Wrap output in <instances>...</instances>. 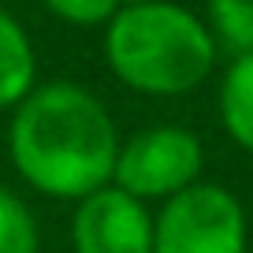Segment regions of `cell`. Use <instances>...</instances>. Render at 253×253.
<instances>
[{
    "mask_svg": "<svg viewBox=\"0 0 253 253\" xmlns=\"http://www.w3.org/2000/svg\"><path fill=\"white\" fill-rule=\"evenodd\" d=\"M11 160L30 186L56 198H86L116 168V130L86 89L56 82L19 104Z\"/></svg>",
    "mask_w": 253,
    "mask_h": 253,
    "instance_id": "6da1fadb",
    "label": "cell"
},
{
    "mask_svg": "<svg viewBox=\"0 0 253 253\" xmlns=\"http://www.w3.org/2000/svg\"><path fill=\"white\" fill-rule=\"evenodd\" d=\"M104 52L126 86L142 93H186L209 75L216 48L190 11L142 0L116 11Z\"/></svg>",
    "mask_w": 253,
    "mask_h": 253,
    "instance_id": "7a4b0ae2",
    "label": "cell"
},
{
    "mask_svg": "<svg viewBox=\"0 0 253 253\" xmlns=\"http://www.w3.org/2000/svg\"><path fill=\"white\" fill-rule=\"evenodd\" d=\"M153 253H246L242 205L220 186L179 190L160 212Z\"/></svg>",
    "mask_w": 253,
    "mask_h": 253,
    "instance_id": "3957f363",
    "label": "cell"
},
{
    "mask_svg": "<svg viewBox=\"0 0 253 253\" xmlns=\"http://www.w3.org/2000/svg\"><path fill=\"white\" fill-rule=\"evenodd\" d=\"M116 179L134 198H157V194H179L201 171V145L190 130L179 126H157L145 130L123 153H116Z\"/></svg>",
    "mask_w": 253,
    "mask_h": 253,
    "instance_id": "277c9868",
    "label": "cell"
},
{
    "mask_svg": "<svg viewBox=\"0 0 253 253\" xmlns=\"http://www.w3.org/2000/svg\"><path fill=\"white\" fill-rule=\"evenodd\" d=\"M79 253H153V227L145 209L126 190H93L75 216Z\"/></svg>",
    "mask_w": 253,
    "mask_h": 253,
    "instance_id": "5b68a950",
    "label": "cell"
},
{
    "mask_svg": "<svg viewBox=\"0 0 253 253\" xmlns=\"http://www.w3.org/2000/svg\"><path fill=\"white\" fill-rule=\"evenodd\" d=\"M34 82V52L11 15L0 11V108L26 97Z\"/></svg>",
    "mask_w": 253,
    "mask_h": 253,
    "instance_id": "8992f818",
    "label": "cell"
},
{
    "mask_svg": "<svg viewBox=\"0 0 253 253\" xmlns=\"http://www.w3.org/2000/svg\"><path fill=\"white\" fill-rule=\"evenodd\" d=\"M220 108H223V123H227L231 138L253 153V52H242L235 60V67L227 71Z\"/></svg>",
    "mask_w": 253,
    "mask_h": 253,
    "instance_id": "52a82bcc",
    "label": "cell"
},
{
    "mask_svg": "<svg viewBox=\"0 0 253 253\" xmlns=\"http://www.w3.org/2000/svg\"><path fill=\"white\" fill-rule=\"evenodd\" d=\"M212 26L231 52H253V0H209Z\"/></svg>",
    "mask_w": 253,
    "mask_h": 253,
    "instance_id": "ba28073f",
    "label": "cell"
},
{
    "mask_svg": "<svg viewBox=\"0 0 253 253\" xmlns=\"http://www.w3.org/2000/svg\"><path fill=\"white\" fill-rule=\"evenodd\" d=\"M0 253H38V227L26 205L0 186Z\"/></svg>",
    "mask_w": 253,
    "mask_h": 253,
    "instance_id": "9c48e42d",
    "label": "cell"
},
{
    "mask_svg": "<svg viewBox=\"0 0 253 253\" xmlns=\"http://www.w3.org/2000/svg\"><path fill=\"white\" fill-rule=\"evenodd\" d=\"M56 15L71 19V23H82V26H93V23H104L108 15H116L123 0H45Z\"/></svg>",
    "mask_w": 253,
    "mask_h": 253,
    "instance_id": "30bf717a",
    "label": "cell"
}]
</instances>
